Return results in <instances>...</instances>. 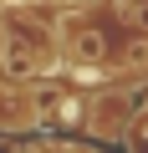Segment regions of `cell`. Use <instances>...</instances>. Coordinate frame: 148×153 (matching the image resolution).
<instances>
[{
	"label": "cell",
	"instance_id": "3",
	"mask_svg": "<svg viewBox=\"0 0 148 153\" xmlns=\"http://www.w3.org/2000/svg\"><path fill=\"white\" fill-rule=\"evenodd\" d=\"M31 128H41L36 87H26V82H5V76H0V133H31Z\"/></svg>",
	"mask_w": 148,
	"mask_h": 153
},
{
	"label": "cell",
	"instance_id": "5",
	"mask_svg": "<svg viewBox=\"0 0 148 153\" xmlns=\"http://www.w3.org/2000/svg\"><path fill=\"white\" fill-rule=\"evenodd\" d=\"M123 143H128L133 153H148V107H138V112H133V123H128Z\"/></svg>",
	"mask_w": 148,
	"mask_h": 153
},
{
	"label": "cell",
	"instance_id": "1",
	"mask_svg": "<svg viewBox=\"0 0 148 153\" xmlns=\"http://www.w3.org/2000/svg\"><path fill=\"white\" fill-rule=\"evenodd\" d=\"M56 56L66 76H107L118 66V41L92 16H61L56 21Z\"/></svg>",
	"mask_w": 148,
	"mask_h": 153
},
{
	"label": "cell",
	"instance_id": "2",
	"mask_svg": "<svg viewBox=\"0 0 148 153\" xmlns=\"http://www.w3.org/2000/svg\"><path fill=\"white\" fill-rule=\"evenodd\" d=\"M133 92L128 87H102L97 97H87V112H82V133L97 138V143H118L133 123Z\"/></svg>",
	"mask_w": 148,
	"mask_h": 153
},
{
	"label": "cell",
	"instance_id": "4",
	"mask_svg": "<svg viewBox=\"0 0 148 153\" xmlns=\"http://www.w3.org/2000/svg\"><path fill=\"white\" fill-rule=\"evenodd\" d=\"M118 71H148V36L128 31V41L118 46Z\"/></svg>",
	"mask_w": 148,
	"mask_h": 153
},
{
	"label": "cell",
	"instance_id": "6",
	"mask_svg": "<svg viewBox=\"0 0 148 153\" xmlns=\"http://www.w3.org/2000/svg\"><path fill=\"white\" fill-rule=\"evenodd\" d=\"M0 51H5V26H0Z\"/></svg>",
	"mask_w": 148,
	"mask_h": 153
}]
</instances>
